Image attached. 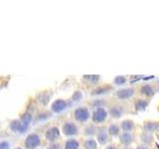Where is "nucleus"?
I'll list each match as a JSON object with an SVG mask.
<instances>
[{
    "instance_id": "f257e3e1",
    "label": "nucleus",
    "mask_w": 159,
    "mask_h": 149,
    "mask_svg": "<svg viewBox=\"0 0 159 149\" xmlns=\"http://www.w3.org/2000/svg\"><path fill=\"white\" fill-rule=\"evenodd\" d=\"M90 117V113L88 107H77L74 112V118L76 121L81 123L87 122Z\"/></svg>"
},
{
    "instance_id": "f03ea898",
    "label": "nucleus",
    "mask_w": 159,
    "mask_h": 149,
    "mask_svg": "<svg viewBox=\"0 0 159 149\" xmlns=\"http://www.w3.org/2000/svg\"><path fill=\"white\" fill-rule=\"evenodd\" d=\"M107 115L108 112L105 107H98L93 112L92 120L94 124H100V123H102L103 121H105V119L107 118Z\"/></svg>"
},
{
    "instance_id": "7ed1b4c3",
    "label": "nucleus",
    "mask_w": 159,
    "mask_h": 149,
    "mask_svg": "<svg viewBox=\"0 0 159 149\" xmlns=\"http://www.w3.org/2000/svg\"><path fill=\"white\" fill-rule=\"evenodd\" d=\"M41 144V138L37 133H30L24 141V146L26 149H35Z\"/></svg>"
},
{
    "instance_id": "20e7f679",
    "label": "nucleus",
    "mask_w": 159,
    "mask_h": 149,
    "mask_svg": "<svg viewBox=\"0 0 159 149\" xmlns=\"http://www.w3.org/2000/svg\"><path fill=\"white\" fill-rule=\"evenodd\" d=\"M62 132L66 136H76L79 133V128L73 121H66L62 126Z\"/></svg>"
},
{
    "instance_id": "39448f33",
    "label": "nucleus",
    "mask_w": 159,
    "mask_h": 149,
    "mask_svg": "<svg viewBox=\"0 0 159 149\" xmlns=\"http://www.w3.org/2000/svg\"><path fill=\"white\" fill-rule=\"evenodd\" d=\"M68 107H69V103H68L67 100H63V98H59V100H56L52 103L51 110L54 113H60L67 109Z\"/></svg>"
},
{
    "instance_id": "423d86ee",
    "label": "nucleus",
    "mask_w": 159,
    "mask_h": 149,
    "mask_svg": "<svg viewBox=\"0 0 159 149\" xmlns=\"http://www.w3.org/2000/svg\"><path fill=\"white\" fill-rule=\"evenodd\" d=\"M60 137V129L58 126H51L49 127L45 133V138L47 141L51 142H56V140Z\"/></svg>"
},
{
    "instance_id": "0eeeda50",
    "label": "nucleus",
    "mask_w": 159,
    "mask_h": 149,
    "mask_svg": "<svg viewBox=\"0 0 159 149\" xmlns=\"http://www.w3.org/2000/svg\"><path fill=\"white\" fill-rule=\"evenodd\" d=\"M135 93L134 88H126V89H122L115 92V97L120 100H125L128 98L132 97Z\"/></svg>"
},
{
    "instance_id": "6e6552de",
    "label": "nucleus",
    "mask_w": 159,
    "mask_h": 149,
    "mask_svg": "<svg viewBox=\"0 0 159 149\" xmlns=\"http://www.w3.org/2000/svg\"><path fill=\"white\" fill-rule=\"evenodd\" d=\"M9 127L12 131H14V132H19V133L23 132V131L27 129V125L22 122L21 119L12 120L11 122H10Z\"/></svg>"
},
{
    "instance_id": "1a4fd4ad",
    "label": "nucleus",
    "mask_w": 159,
    "mask_h": 149,
    "mask_svg": "<svg viewBox=\"0 0 159 149\" xmlns=\"http://www.w3.org/2000/svg\"><path fill=\"white\" fill-rule=\"evenodd\" d=\"M108 112H110V114L112 117L119 118V117H122L123 115V113H124V108H123L122 105L117 103V105H113L110 107Z\"/></svg>"
},
{
    "instance_id": "9d476101",
    "label": "nucleus",
    "mask_w": 159,
    "mask_h": 149,
    "mask_svg": "<svg viewBox=\"0 0 159 149\" xmlns=\"http://www.w3.org/2000/svg\"><path fill=\"white\" fill-rule=\"evenodd\" d=\"M143 129H144V132L147 133L159 131V121H145L144 125H143Z\"/></svg>"
},
{
    "instance_id": "9b49d317",
    "label": "nucleus",
    "mask_w": 159,
    "mask_h": 149,
    "mask_svg": "<svg viewBox=\"0 0 159 149\" xmlns=\"http://www.w3.org/2000/svg\"><path fill=\"white\" fill-rule=\"evenodd\" d=\"M119 141L125 147H128L133 141V136L131 132H122L119 134Z\"/></svg>"
},
{
    "instance_id": "f8f14e48",
    "label": "nucleus",
    "mask_w": 159,
    "mask_h": 149,
    "mask_svg": "<svg viewBox=\"0 0 159 149\" xmlns=\"http://www.w3.org/2000/svg\"><path fill=\"white\" fill-rule=\"evenodd\" d=\"M139 93L143 97H153L155 93V89L151 85H143L139 89Z\"/></svg>"
},
{
    "instance_id": "ddd939ff",
    "label": "nucleus",
    "mask_w": 159,
    "mask_h": 149,
    "mask_svg": "<svg viewBox=\"0 0 159 149\" xmlns=\"http://www.w3.org/2000/svg\"><path fill=\"white\" fill-rule=\"evenodd\" d=\"M108 132L105 129H98L97 133V140L100 145H105L108 141Z\"/></svg>"
},
{
    "instance_id": "4468645a",
    "label": "nucleus",
    "mask_w": 159,
    "mask_h": 149,
    "mask_svg": "<svg viewBox=\"0 0 159 149\" xmlns=\"http://www.w3.org/2000/svg\"><path fill=\"white\" fill-rule=\"evenodd\" d=\"M134 127V121L131 119H125L120 123V128H122V132H131Z\"/></svg>"
},
{
    "instance_id": "2eb2a0df",
    "label": "nucleus",
    "mask_w": 159,
    "mask_h": 149,
    "mask_svg": "<svg viewBox=\"0 0 159 149\" xmlns=\"http://www.w3.org/2000/svg\"><path fill=\"white\" fill-rule=\"evenodd\" d=\"M149 105V100H146V98H137L134 100V107L136 110H144L146 107Z\"/></svg>"
},
{
    "instance_id": "dca6fc26",
    "label": "nucleus",
    "mask_w": 159,
    "mask_h": 149,
    "mask_svg": "<svg viewBox=\"0 0 159 149\" xmlns=\"http://www.w3.org/2000/svg\"><path fill=\"white\" fill-rule=\"evenodd\" d=\"M120 126L117 124V123H112V124H110L107 128V132L110 135L112 136H119V134L122 133V131H120Z\"/></svg>"
},
{
    "instance_id": "f3484780",
    "label": "nucleus",
    "mask_w": 159,
    "mask_h": 149,
    "mask_svg": "<svg viewBox=\"0 0 159 149\" xmlns=\"http://www.w3.org/2000/svg\"><path fill=\"white\" fill-rule=\"evenodd\" d=\"M98 128L95 124H89L84 128V134L86 136H94L98 133Z\"/></svg>"
},
{
    "instance_id": "a211bd4d",
    "label": "nucleus",
    "mask_w": 159,
    "mask_h": 149,
    "mask_svg": "<svg viewBox=\"0 0 159 149\" xmlns=\"http://www.w3.org/2000/svg\"><path fill=\"white\" fill-rule=\"evenodd\" d=\"M79 141L75 139V138H70V139L66 140L64 149H79Z\"/></svg>"
},
{
    "instance_id": "6ab92c4d",
    "label": "nucleus",
    "mask_w": 159,
    "mask_h": 149,
    "mask_svg": "<svg viewBox=\"0 0 159 149\" xmlns=\"http://www.w3.org/2000/svg\"><path fill=\"white\" fill-rule=\"evenodd\" d=\"M84 147L85 149H97L98 142L94 138H88L84 141Z\"/></svg>"
},
{
    "instance_id": "aec40b11",
    "label": "nucleus",
    "mask_w": 159,
    "mask_h": 149,
    "mask_svg": "<svg viewBox=\"0 0 159 149\" xmlns=\"http://www.w3.org/2000/svg\"><path fill=\"white\" fill-rule=\"evenodd\" d=\"M112 88L110 87V85H105L103 87H100V88H97L95 90H93L92 95H102V93H107L108 90H110Z\"/></svg>"
},
{
    "instance_id": "412c9836",
    "label": "nucleus",
    "mask_w": 159,
    "mask_h": 149,
    "mask_svg": "<svg viewBox=\"0 0 159 149\" xmlns=\"http://www.w3.org/2000/svg\"><path fill=\"white\" fill-rule=\"evenodd\" d=\"M152 140H153V137L151 133L144 132L141 135V141L143 142V144H146V145L150 144V143H152Z\"/></svg>"
},
{
    "instance_id": "4be33fe9",
    "label": "nucleus",
    "mask_w": 159,
    "mask_h": 149,
    "mask_svg": "<svg viewBox=\"0 0 159 149\" xmlns=\"http://www.w3.org/2000/svg\"><path fill=\"white\" fill-rule=\"evenodd\" d=\"M113 83L117 85H124L126 83V78L124 76H117V77L114 78L113 80Z\"/></svg>"
},
{
    "instance_id": "5701e85b",
    "label": "nucleus",
    "mask_w": 159,
    "mask_h": 149,
    "mask_svg": "<svg viewBox=\"0 0 159 149\" xmlns=\"http://www.w3.org/2000/svg\"><path fill=\"white\" fill-rule=\"evenodd\" d=\"M32 119H33V117H32L31 113H25V114L22 115V117H21L22 122L25 123L27 126L30 124V122L32 121Z\"/></svg>"
},
{
    "instance_id": "b1692460",
    "label": "nucleus",
    "mask_w": 159,
    "mask_h": 149,
    "mask_svg": "<svg viewBox=\"0 0 159 149\" xmlns=\"http://www.w3.org/2000/svg\"><path fill=\"white\" fill-rule=\"evenodd\" d=\"M82 97H83L82 93L79 92V90H77V92H75L74 95H72L71 100H72L73 102H79V100H81V98H82Z\"/></svg>"
},
{
    "instance_id": "393cba45",
    "label": "nucleus",
    "mask_w": 159,
    "mask_h": 149,
    "mask_svg": "<svg viewBox=\"0 0 159 149\" xmlns=\"http://www.w3.org/2000/svg\"><path fill=\"white\" fill-rule=\"evenodd\" d=\"M105 100H95L93 102L92 105H94L95 107H103V105H105Z\"/></svg>"
},
{
    "instance_id": "a878e982",
    "label": "nucleus",
    "mask_w": 159,
    "mask_h": 149,
    "mask_svg": "<svg viewBox=\"0 0 159 149\" xmlns=\"http://www.w3.org/2000/svg\"><path fill=\"white\" fill-rule=\"evenodd\" d=\"M61 148V145L58 142H51L48 146V149H60Z\"/></svg>"
},
{
    "instance_id": "bb28decb",
    "label": "nucleus",
    "mask_w": 159,
    "mask_h": 149,
    "mask_svg": "<svg viewBox=\"0 0 159 149\" xmlns=\"http://www.w3.org/2000/svg\"><path fill=\"white\" fill-rule=\"evenodd\" d=\"M9 147H10V144L7 141H2L1 144H0V149H9Z\"/></svg>"
},
{
    "instance_id": "cd10ccee",
    "label": "nucleus",
    "mask_w": 159,
    "mask_h": 149,
    "mask_svg": "<svg viewBox=\"0 0 159 149\" xmlns=\"http://www.w3.org/2000/svg\"><path fill=\"white\" fill-rule=\"evenodd\" d=\"M135 149H149V147L146 144H141V145H138Z\"/></svg>"
},
{
    "instance_id": "c85d7f7f",
    "label": "nucleus",
    "mask_w": 159,
    "mask_h": 149,
    "mask_svg": "<svg viewBox=\"0 0 159 149\" xmlns=\"http://www.w3.org/2000/svg\"><path fill=\"white\" fill-rule=\"evenodd\" d=\"M105 149H118V148L114 144H110V145H107V147H105Z\"/></svg>"
},
{
    "instance_id": "c756f323",
    "label": "nucleus",
    "mask_w": 159,
    "mask_h": 149,
    "mask_svg": "<svg viewBox=\"0 0 159 149\" xmlns=\"http://www.w3.org/2000/svg\"><path fill=\"white\" fill-rule=\"evenodd\" d=\"M15 149H23V148H21V147H17V148H15Z\"/></svg>"
},
{
    "instance_id": "7c9ffc66",
    "label": "nucleus",
    "mask_w": 159,
    "mask_h": 149,
    "mask_svg": "<svg viewBox=\"0 0 159 149\" xmlns=\"http://www.w3.org/2000/svg\"><path fill=\"white\" fill-rule=\"evenodd\" d=\"M157 110H158V112H159V105H158V107H157Z\"/></svg>"
}]
</instances>
